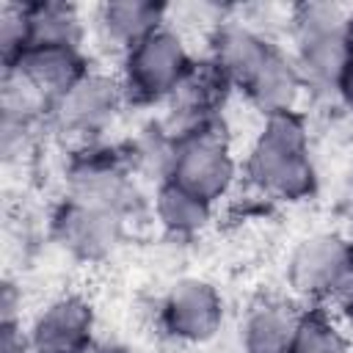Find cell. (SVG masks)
Segmentation results:
<instances>
[{
	"label": "cell",
	"mask_w": 353,
	"mask_h": 353,
	"mask_svg": "<svg viewBox=\"0 0 353 353\" xmlns=\"http://www.w3.org/2000/svg\"><path fill=\"white\" fill-rule=\"evenodd\" d=\"M226 317V301L221 290L201 276L176 279L157 303L160 331L179 345H207L218 336Z\"/></svg>",
	"instance_id": "8"
},
{
	"label": "cell",
	"mask_w": 353,
	"mask_h": 353,
	"mask_svg": "<svg viewBox=\"0 0 353 353\" xmlns=\"http://www.w3.org/2000/svg\"><path fill=\"white\" fill-rule=\"evenodd\" d=\"M243 179L270 201H303L314 193L317 165L301 110L262 119L243 154Z\"/></svg>",
	"instance_id": "1"
},
{
	"label": "cell",
	"mask_w": 353,
	"mask_h": 353,
	"mask_svg": "<svg viewBox=\"0 0 353 353\" xmlns=\"http://www.w3.org/2000/svg\"><path fill=\"white\" fill-rule=\"evenodd\" d=\"M25 47H77L83 50L88 25L83 8L63 0L22 3Z\"/></svg>",
	"instance_id": "16"
},
{
	"label": "cell",
	"mask_w": 353,
	"mask_h": 353,
	"mask_svg": "<svg viewBox=\"0 0 353 353\" xmlns=\"http://www.w3.org/2000/svg\"><path fill=\"white\" fill-rule=\"evenodd\" d=\"M124 229H127L124 215L69 199V196H63L50 215L52 240L80 262L108 259L119 248Z\"/></svg>",
	"instance_id": "9"
},
{
	"label": "cell",
	"mask_w": 353,
	"mask_h": 353,
	"mask_svg": "<svg viewBox=\"0 0 353 353\" xmlns=\"http://www.w3.org/2000/svg\"><path fill=\"white\" fill-rule=\"evenodd\" d=\"M232 91L234 88L226 80V74L207 55L204 58H196V63L188 72V77L182 80V85L165 102L168 105V113H165L163 127L171 135H179L185 130L221 121L223 108H226V99H229Z\"/></svg>",
	"instance_id": "11"
},
{
	"label": "cell",
	"mask_w": 353,
	"mask_h": 353,
	"mask_svg": "<svg viewBox=\"0 0 353 353\" xmlns=\"http://www.w3.org/2000/svg\"><path fill=\"white\" fill-rule=\"evenodd\" d=\"M347 39H350V50H353V6L347 11Z\"/></svg>",
	"instance_id": "25"
},
{
	"label": "cell",
	"mask_w": 353,
	"mask_h": 353,
	"mask_svg": "<svg viewBox=\"0 0 353 353\" xmlns=\"http://www.w3.org/2000/svg\"><path fill=\"white\" fill-rule=\"evenodd\" d=\"M0 353H28V334L19 323H0Z\"/></svg>",
	"instance_id": "22"
},
{
	"label": "cell",
	"mask_w": 353,
	"mask_h": 353,
	"mask_svg": "<svg viewBox=\"0 0 353 353\" xmlns=\"http://www.w3.org/2000/svg\"><path fill=\"white\" fill-rule=\"evenodd\" d=\"M127 105L119 74L88 69L66 94L52 102L50 124L58 135L77 146L99 143L102 135L116 124L121 108Z\"/></svg>",
	"instance_id": "6"
},
{
	"label": "cell",
	"mask_w": 353,
	"mask_h": 353,
	"mask_svg": "<svg viewBox=\"0 0 353 353\" xmlns=\"http://www.w3.org/2000/svg\"><path fill=\"white\" fill-rule=\"evenodd\" d=\"M290 353H353L342 320L325 306H306Z\"/></svg>",
	"instance_id": "18"
},
{
	"label": "cell",
	"mask_w": 353,
	"mask_h": 353,
	"mask_svg": "<svg viewBox=\"0 0 353 353\" xmlns=\"http://www.w3.org/2000/svg\"><path fill=\"white\" fill-rule=\"evenodd\" d=\"M353 262V240L336 232H314L301 237L284 265V281L292 301L325 306Z\"/></svg>",
	"instance_id": "7"
},
{
	"label": "cell",
	"mask_w": 353,
	"mask_h": 353,
	"mask_svg": "<svg viewBox=\"0 0 353 353\" xmlns=\"http://www.w3.org/2000/svg\"><path fill=\"white\" fill-rule=\"evenodd\" d=\"M196 55L168 22L119 58V83L127 105H165L193 69Z\"/></svg>",
	"instance_id": "4"
},
{
	"label": "cell",
	"mask_w": 353,
	"mask_h": 353,
	"mask_svg": "<svg viewBox=\"0 0 353 353\" xmlns=\"http://www.w3.org/2000/svg\"><path fill=\"white\" fill-rule=\"evenodd\" d=\"M22 292L14 281H3L0 290V323H19L22 320Z\"/></svg>",
	"instance_id": "21"
},
{
	"label": "cell",
	"mask_w": 353,
	"mask_h": 353,
	"mask_svg": "<svg viewBox=\"0 0 353 353\" xmlns=\"http://www.w3.org/2000/svg\"><path fill=\"white\" fill-rule=\"evenodd\" d=\"M240 94L265 119V116L298 110V105L306 94V83H303L290 50H281L276 44L268 52V58L259 63V69L251 74V80L240 88Z\"/></svg>",
	"instance_id": "14"
},
{
	"label": "cell",
	"mask_w": 353,
	"mask_h": 353,
	"mask_svg": "<svg viewBox=\"0 0 353 353\" xmlns=\"http://www.w3.org/2000/svg\"><path fill=\"white\" fill-rule=\"evenodd\" d=\"M94 353H135V350H130L127 345H119V342H110V345H99Z\"/></svg>",
	"instance_id": "24"
},
{
	"label": "cell",
	"mask_w": 353,
	"mask_h": 353,
	"mask_svg": "<svg viewBox=\"0 0 353 353\" xmlns=\"http://www.w3.org/2000/svg\"><path fill=\"white\" fill-rule=\"evenodd\" d=\"M347 11L350 6L312 0L290 8V55L306 83V91L334 94L342 69L350 58L347 39Z\"/></svg>",
	"instance_id": "2"
},
{
	"label": "cell",
	"mask_w": 353,
	"mask_h": 353,
	"mask_svg": "<svg viewBox=\"0 0 353 353\" xmlns=\"http://www.w3.org/2000/svg\"><path fill=\"white\" fill-rule=\"evenodd\" d=\"M0 50L3 63L14 61L25 50V17L22 3H6L0 8Z\"/></svg>",
	"instance_id": "19"
},
{
	"label": "cell",
	"mask_w": 353,
	"mask_h": 353,
	"mask_svg": "<svg viewBox=\"0 0 353 353\" xmlns=\"http://www.w3.org/2000/svg\"><path fill=\"white\" fill-rule=\"evenodd\" d=\"M28 353H94L97 345V312L88 298L66 292L44 303L30 325Z\"/></svg>",
	"instance_id": "10"
},
{
	"label": "cell",
	"mask_w": 353,
	"mask_h": 353,
	"mask_svg": "<svg viewBox=\"0 0 353 353\" xmlns=\"http://www.w3.org/2000/svg\"><path fill=\"white\" fill-rule=\"evenodd\" d=\"M303 309L292 298H259L240 320L243 353H290Z\"/></svg>",
	"instance_id": "15"
},
{
	"label": "cell",
	"mask_w": 353,
	"mask_h": 353,
	"mask_svg": "<svg viewBox=\"0 0 353 353\" xmlns=\"http://www.w3.org/2000/svg\"><path fill=\"white\" fill-rule=\"evenodd\" d=\"M63 196L130 218L138 207V188L127 149L105 141L77 146L66 160Z\"/></svg>",
	"instance_id": "5"
},
{
	"label": "cell",
	"mask_w": 353,
	"mask_h": 353,
	"mask_svg": "<svg viewBox=\"0 0 353 353\" xmlns=\"http://www.w3.org/2000/svg\"><path fill=\"white\" fill-rule=\"evenodd\" d=\"M212 210H215L212 204H207L204 199H199L196 193L185 190L171 179H163L154 185L152 212L163 226V232H168L171 237L188 240L201 234L212 221Z\"/></svg>",
	"instance_id": "17"
},
{
	"label": "cell",
	"mask_w": 353,
	"mask_h": 353,
	"mask_svg": "<svg viewBox=\"0 0 353 353\" xmlns=\"http://www.w3.org/2000/svg\"><path fill=\"white\" fill-rule=\"evenodd\" d=\"M240 176L243 160H237L234 154L223 119L174 135L171 165L165 179L182 185L185 190L196 193L199 199L215 207L232 196Z\"/></svg>",
	"instance_id": "3"
},
{
	"label": "cell",
	"mask_w": 353,
	"mask_h": 353,
	"mask_svg": "<svg viewBox=\"0 0 353 353\" xmlns=\"http://www.w3.org/2000/svg\"><path fill=\"white\" fill-rule=\"evenodd\" d=\"M334 97H336V99L345 105V110H350V116H353V52H350V58H347V63H345V69H342V77H339V83H336Z\"/></svg>",
	"instance_id": "23"
},
{
	"label": "cell",
	"mask_w": 353,
	"mask_h": 353,
	"mask_svg": "<svg viewBox=\"0 0 353 353\" xmlns=\"http://www.w3.org/2000/svg\"><path fill=\"white\" fill-rule=\"evenodd\" d=\"M171 8L152 0H108L94 8L91 30L102 47L113 50L119 58L138 41L168 25Z\"/></svg>",
	"instance_id": "12"
},
{
	"label": "cell",
	"mask_w": 353,
	"mask_h": 353,
	"mask_svg": "<svg viewBox=\"0 0 353 353\" xmlns=\"http://www.w3.org/2000/svg\"><path fill=\"white\" fill-rule=\"evenodd\" d=\"M3 69L19 74L52 105L91 69V63L85 50L77 47H25L14 61L3 63Z\"/></svg>",
	"instance_id": "13"
},
{
	"label": "cell",
	"mask_w": 353,
	"mask_h": 353,
	"mask_svg": "<svg viewBox=\"0 0 353 353\" xmlns=\"http://www.w3.org/2000/svg\"><path fill=\"white\" fill-rule=\"evenodd\" d=\"M325 309L334 312L342 323H353V262L345 270V276L339 279V284H336L331 301L325 303Z\"/></svg>",
	"instance_id": "20"
}]
</instances>
